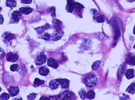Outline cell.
I'll return each mask as SVG.
<instances>
[{
  "label": "cell",
  "instance_id": "cb8c5ba5",
  "mask_svg": "<svg viewBox=\"0 0 135 100\" xmlns=\"http://www.w3.org/2000/svg\"><path fill=\"white\" fill-rule=\"evenodd\" d=\"M79 95L80 96V98L83 99H85L86 97V93L85 90L83 89H81V90L79 92Z\"/></svg>",
  "mask_w": 135,
  "mask_h": 100
},
{
  "label": "cell",
  "instance_id": "9a60e30c",
  "mask_svg": "<svg viewBox=\"0 0 135 100\" xmlns=\"http://www.w3.org/2000/svg\"><path fill=\"white\" fill-rule=\"evenodd\" d=\"M14 38H15V36L13 34L7 33L5 35L4 37V42L8 43L10 41L12 40Z\"/></svg>",
  "mask_w": 135,
  "mask_h": 100
},
{
  "label": "cell",
  "instance_id": "8fae6325",
  "mask_svg": "<svg viewBox=\"0 0 135 100\" xmlns=\"http://www.w3.org/2000/svg\"><path fill=\"white\" fill-rule=\"evenodd\" d=\"M47 64L49 66L52 67L54 69H57L58 67V63L56 60L52 58H50L48 59Z\"/></svg>",
  "mask_w": 135,
  "mask_h": 100
},
{
  "label": "cell",
  "instance_id": "8d00e7d4",
  "mask_svg": "<svg viewBox=\"0 0 135 100\" xmlns=\"http://www.w3.org/2000/svg\"><path fill=\"white\" fill-rule=\"evenodd\" d=\"M133 33L135 35V26L134 27V30H133Z\"/></svg>",
  "mask_w": 135,
  "mask_h": 100
},
{
  "label": "cell",
  "instance_id": "8992f818",
  "mask_svg": "<svg viewBox=\"0 0 135 100\" xmlns=\"http://www.w3.org/2000/svg\"><path fill=\"white\" fill-rule=\"evenodd\" d=\"M18 59V56L16 53L9 52L7 54V59L8 61L14 62L17 61Z\"/></svg>",
  "mask_w": 135,
  "mask_h": 100
},
{
  "label": "cell",
  "instance_id": "ffe728a7",
  "mask_svg": "<svg viewBox=\"0 0 135 100\" xmlns=\"http://www.w3.org/2000/svg\"><path fill=\"white\" fill-rule=\"evenodd\" d=\"M44 83V80H40L38 78H36L34 81L33 85L34 87H38L42 85Z\"/></svg>",
  "mask_w": 135,
  "mask_h": 100
},
{
  "label": "cell",
  "instance_id": "52a82bcc",
  "mask_svg": "<svg viewBox=\"0 0 135 100\" xmlns=\"http://www.w3.org/2000/svg\"><path fill=\"white\" fill-rule=\"evenodd\" d=\"M125 69H126V65H125V63H123L119 67L118 70V74H117L119 80H121L122 79V76L125 72Z\"/></svg>",
  "mask_w": 135,
  "mask_h": 100
},
{
  "label": "cell",
  "instance_id": "d590c367",
  "mask_svg": "<svg viewBox=\"0 0 135 100\" xmlns=\"http://www.w3.org/2000/svg\"><path fill=\"white\" fill-rule=\"evenodd\" d=\"M49 99H50L48 98L47 97H46V96H42L40 99V100H49Z\"/></svg>",
  "mask_w": 135,
  "mask_h": 100
},
{
  "label": "cell",
  "instance_id": "d6a6232c",
  "mask_svg": "<svg viewBox=\"0 0 135 100\" xmlns=\"http://www.w3.org/2000/svg\"><path fill=\"white\" fill-rule=\"evenodd\" d=\"M32 1V0H22L21 2L23 4H29L31 3Z\"/></svg>",
  "mask_w": 135,
  "mask_h": 100
},
{
  "label": "cell",
  "instance_id": "74e56055",
  "mask_svg": "<svg viewBox=\"0 0 135 100\" xmlns=\"http://www.w3.org/2000/svg\"><path fill=\"white\" fill-rule=\"evenodd\" d=\"M134 48H135V45L134 46Z\"/></svg>",
  "mask_w": 135,
  "mask_h": 100
},
{
  "label": "cell",
  "instance_id": "ba28073f",
  "mask_svg": "<svg viewBox=\"0 0 135 100\" xmlns=\"http://www.w3.org/2000/svg\"><path fill=\"white\" fill-rule=\"evenodd\" d=\"M57 81L60 84L61 87L63 88H68L69 87V81L66 79H57Z\"/></svg>",
  "mask_w": 135,
  "mask_h": 100
},
{
  "label": "cell",
  "instance_id": "7a4b0ae2",
  "mask_svg": "<svg viewBox=\"0 0 135 100\" xmlns=\"http://www.w3.org/2000/svg\"><path fill=\"white\" fill-rule=\"evenodd\" d=\"M97 82V79L94 75H90L88 76L85 80L86 85L89 87H94L96 85Z\"/></svg>",
  "mask_w": 135,
  "mask_h": 100
},
{
  "label": "cell",
  "instance_id": "ac0fdd59",
  "mask_svg": "<svg viewBox=\"0 0 135 100\" xmlns=\"http://www.w3.org/2000/svg\"><path fill=\"white\" fill-rule=\"evenodd\" d=\"M73 94H72V92H70L69 91H66L63 92V94L62 95L63 98L62 99H70L72 96Z\"/></svg>",
  "mask_w": 135,
  "mask_h": 100
},
{
  "label": "cell",
  "instance_id": "836d02e7",
  "mask_svg": "<svg viewBox=\"0 0 135 100\" xmlns=\"http://www.w3.org/2000/svg\"><path fill=\"white\" fill-rule=\"evenodd\" d=\"M5 55V53L4 51L1 48V58H2Z\"/></svg>",
  "mask_w": 135,
  "mask_h": 100
},
{
  "label": "cell",
  "instance_id": "277c9868",
  "mask_svg": "<svg viewBox=\"0 0 135 100\" xmlns=\"http://www.w3.org/2000/svg\"><path fill=\"white\" fill-rule=\"evenodd\" d=\"M12 18L10 20L11 23H17L22 17V14L19 11H16L12 14Z\"/></svg>",
  "mask_w": 135,
  "mask_h": 100
},
{
  "label": "cell",
  "instance_id": "4316f807",
  "mask_svg": "<svg viewBox=\"0 0 135 100\" xmlns=\"http://www.w3.org/2000/svg\"><path fill=\"white\" fill-rule=\"evenodd\" d=\"M10 69L11 71L13 72L18 71L19 69V66L18 64H13L11 66Z\"/></svg>",
  "mask_w": 135,
  "mask_h": 100
},
{
  "label": "cell",
  "instance_id": "30bf717a",
  "mask_svg": "<svg viewBox=\"0 0 135 100\" xmlns=\"http://www.w3.org/2000/svg\"><path fill=\"white\" fill-rule=\"evenodd\" d=\"M73 0H67V4L66 5V11L69 13L73 12L74 10V8L73 5Z\"/></svg>",
  "mask_w": 135,
  "mask_h": 100
},
{
  "label": "cell",
  "instance_id": "f1b7e54d",
  "mask_svg": "<svg viewBox=\"0 0 135 100\" xmlns=\"http://www.w3.org/2000/svg\"><path fill=\"white\" fill-rule=\"evenodd\" d=\"M10 98V96L7 93H3L1 95V100H8Z\"/></svg>",
  "mask_w": 135,
  "mask_h": 100
},
{
  "label": "cell",
  "instance_id": "6da1fadb",
  "mask_svg": "<svg viewBox=\"0 0 135 100\" xmlns=\"http://www.w3.org/2000/svg\"><path fill=\"white\" fill-rule=\"evenodd\" d=\"M111 23L112 25L114 32V41L115 43H117L121 36L120 27L118 21L115 19L112 20Z\"/></svg>",
  "mask_w": 135,
  "mask_h": 100
},
{
  "label": "cell",
  "instance_id": "f546056e",
  "mask_svg": "<svg viewBox=\"0 0 135 100\" xmlns=\"http://www.w3.org/2000/svg\"><path fill=\"white\" fill-rule=\"evenodd\" d=\"M50 13L51 14L52 17L54 18L56 17V9L54 7H53L51 8L50 9Z\"/></svg>",
  "mask_w": 135,
  "mask_h": 100
},
{
  "label": "cell",
  "instance_id": "e575fe53",
  "mask_svg": "<svg viewBox=\"0 0 135 100\" xmlns=\"http://www.w3.org/2000/svg\"><path fill=\"white\" fill-rule=\"evenodd\" d=\"M4 22V19L2 15H1V24H2Z\"/></svg>",
  "mask_w": 135,
  "mask_h": 100
},
{
  "label": "cell",
  "instance_id": "7c38bea8",
  "mask_svg": "<svg viewBox=\"0 0 135 100\" xmlns=\"http://www.w3.org/2000/svg\"><path fill=\"white\" fill-rule=\"evenodd\" d=\"M39 73L43 76H47L50 72V70L46 66L41 67L39 69Z\"/></svg>",
  "mask_w": 135,
  "mask_h": 100
},
{
  "label": "cell",
  "instance_id": "484cf974",
  "mask_svg": "<svg viewBox=\"0 0 135 100\" xmlns=\"http://www.w3.org/2000/svg\"><path fill=\"white\" fill-rule=\"evenodd\" d=\"M73 5L74 7V9H81L83 8L84 7L83 5L80 3L77 2H73Z\"/></svg>",
  "mask_w": 135,
  "mask_h": 100
},
{
  "label": "cell",
  "instance_id": "1f68e13d",
  "mask_svg": "<svg viewBox=\"0 0 135 100\" xmlns=\"http://www.w3.org/2000/svg\"><path fill=\"white\" fill-rule=\"evenodd\" d=\"M51 36L49 34L46 33L42 37V39L45 40H48L50 39L51 38Z\"/></svg>",
  "mask_w": 135,
  "mask_h": 100
},
{
  "label": "cell",
  "instance_id": "4fadbf2b",
  "mask_svg": "<svg viewBox=\"0 0 135 100\" xmlns=\"http://www.w3.org/2000/svg\"><path fill=\"white\" fill-rule=\"evenodd\" d=\"M9 94L12 96L17 95L19 92V89L17 87H10L9 89Z\"/></svg>",
  "mask_w": 135,
  "mask_h": 100
},
{
  "label": "cell",
  "instance_id": "d6986e66",
  "mask_svg": "<svg viewBox=\"0 0 135 100\" xmlns=\"http://www.w3.org/2000/svg\"><path fill=\"white\" fill-rule=\"evenodd\" d=\"M7 6L11 8V9L17 6V2L15 0H7Z\"/></svg>",
  "mask_w": 135,
  "mask_h": 100
},
{
  "label": "cell",
  "instance_id": "4dcf8cb0",
  "mask_svg": "<svg viewBox=\"0 0 135 100\" xmlns=\"http://www.w3.org/2000/svg\"><path fill=\"white\" fill-rule=\"evenodd\" d=\"M36 95H37V94L32 93L28 95L27 98L29 100L34 99L36 98Z\"/></svg>",
  "mask_w": 135,
  "mask_h": 100
},
{
  "label": "cell",
  "instance_id": "2e32d148",
  "mask_svg": "<svg viewBox=\"0 0 135 100\" xmlns=\"http://www.w3.org/2000/svg\"><path fill=\"white\" fill-rule=\"evenodd\" d=\"M59 83L56 80H52L49 83V87L51 89H56L59 86Z\"/></svg>",
  "mask_w": 135,
  "mask_h": 100
},
{
  "label": "cell",
  "instance_id": "83f0119b",
  "mask_svg": "<svg viewBox=\"0 0 135 100\" xmlns=\"http://www.w3.org/2000/svg\"><path fill=\"white\" fill-rule=\"evenodd\" d=\"M95 19L96 20L97 22L99 23H103L104 22V18L103 16L99 15L98 16L95 17Z\"/></svg>",
  "mask_w": 135,
  "mask_h": 100
},
{
  "label": "cell",
  "instance_id": "5b68a950",
  "mask_svg": "<svg viewBox=\"0 0 135 100\" xmlns=\"http://www.w3.org/2000/svg\"><path fill=\"white\" fill-rule=\"evenodd\" d=\"M64 33L61 30H57L54 31L52 35V40L54 41H57L60 40L62 37Z\"/></svg>",
  "mask_w": 135,
  "mask_h": 100
},
{
  "label": "cell",
  "instance_id": "5bb4252c",
  "mask_svg": "<svg viewBox=\"0 0 135 100\" xmlns=\"http://www.w3.org/2000/svg\"><path fill=\"white\" fill-rule=\"evenodd\" d=\"M33 9L30 7H22L19 9V11L21 14L28 15L31 13Z\"/></svg>",
  "mask_w": 135,
  "mask_h": 100
},
{
  "label": "cell",
  "instance_id": "9c48e42d",
  "mask_svg": "<svg viewBox=\"0 0 135 100\" xmlns=\"http://www.w3.org/2000/svg\"><path fill=\"white\" fill-rule=\"evenodd\" d=\"M50 25L48 24H46L45 25H43L41 27H39L36 28L35 30L37 33L39 34L42 33L43 32L46 31L47 30L49 29L50 28Z\"/></svg>",
  "mask_w": 135,
  "mask_h": 100
},
{
  "label": "cell",
  "instance_id": "3957f363",
  "mask_svg": "<svg viewBox=\"0 0 135 100\" xmlns=\"http://www.w3.org/2000/svg\"><path fill=\"white\" fill-rule=\"evenodd\" d=\"M47 56L43 52H41L36 57L35 64L38 66L43 65L46 61Z\"/></svg>",
  "mask_w": 135,
  "mask_h": 100
},
{
  "label": "cell",
  "instance_id": "7402d4cb",
  "mask_svg": "<svg viewBox=\"0 0 135 100\" xmlns=\"http://www.w3.org/2000/svg\"><path fill=\"white\" fill-rule=\"evenodd\" d=\"M95 96V93L93 90H90L86 93V97L89 99H92L94 98Z\"/></svg>",
  "mask_w": 135,
  "mask_h": 100
},
{
  "label": "cell",
  "instance_id": "603a6c76",
  "mask_svg": "<svg viewBox=\"0 0 135 100\" xmlns=\"http://www.w3.org/2000/svg\"><path fill=\"white\" fill-rule=\"evenodd\" d=\"M101 61H97L93 64L92 66V69L95 71H96L99 68L101 64Z\"/></svg>",
  "mask_w": 135,
  "mask_h": 100
},
{
  "label": "cell",
  "instance_id": "d4e9b609",
  "mask_svg": "<svg viewBox=\"0 0 135 100\" xmlns=\"http://www.w3.org/2000/svg\"><path fill=\"white\" fill-rule=\"evenodd\" d=\"M127 62L129 65H135V57H131L127 59Z\"/></svg>",
  "mask_w": 135,
  "mask_h": 100
},
{
  "label": "cell",
  "instance_id": "44dd1931",
  "mask_svg": "<svg viewBox=\"0 0 135 100\" xmlns=\"http://www.w3.org/2000/svg\"><path fill=\"white\" fill-rule=\"evenodd\" d=\"M134 70L133 69H129L127 70L125 76L128 79H130L134 77Z\"/></svg>",
  "mask_w": 135,
  "mask_h": 100
},
{
  "label": "cell",
  "instance_id": "e0dca14e",
  "mask_svg": "<svg viewBox=\"0 0 135 100\" xmlns=\"http://www.w3.org/2000/svg\"><path fill=\"white\" fill-rule=\"evenodd\" d=\"M52 24L55 28L57 30H61L62 22L60 20L57 19H55L53 20Z\"/></svg>",
  "mask_w": 135,
  "mask_h": 100
}]
</instances>
